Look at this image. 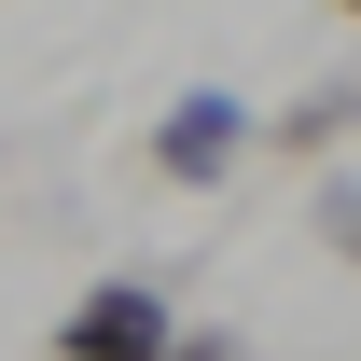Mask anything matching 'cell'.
I'll return each instance as SVG.
<instances>
[{
  "label": "cell",
  "mask_w": 361,
  "mask_h": 361,
  "mask_svg": "<svg viewBox=\"0 0 361 361\" xmlns=\"http://www.w3.org/2000/svg\"><path fill=\"white\" fill-rule=\"evenodd\" d=\"M250 153H264V111H250V97H223V84L167 97V126H153V180H167V195H223Z\"/></svg>",
  "instance_id": "cell-1"
},
{
  "label": "cell",
  "mask_w": 361,
  "mask_h": 361,
  "mask_svg": "<svg viewBox=\"0 0 361 361\" xmlns=\"http://www.w3.org/2000/svg\"><path fill=\"white\" fill-rule=\"evenodd\" d=\"M319 236H334V264H361V180H334V195H319Z\"/></svg>",
  "instance_id": "cell-4"
},
{
  "label": "cell",
  "mask_w": 361,
  "mask_h": 361,
  "mask_svg": "<svg viewBox=\"0 0 361 361\" xmlns=\"http://www.w3.org/2000/svg\"><path fill=\"white\" fill-rule=\"evenodd\" d=\"M167 361H250L236 334H167Z\"/></svg>",
  "instance_id": "cell-5"
},
{
  "label": "cell",
  "mask_w": 361,
  "mask_h": 361,
  "mask_svg": "<svg viewBox=\"0 0 361 361\" xmlns=\"http://www.w3.org/2000/svg\"><path fill=\"white\" fill-rule=\"evenodd\" d=\"M334 14H361V0H334Z\"/></svg>",
  "instance_id": "cell-6"
},
{
  "label": "cell",
  "mask_w": 361,
  "mask_h": 361,
  "mask_svg": "<svg viewBox=\"0 0 361 361\" xmlns=\"http://www.w3.org/2000/svg\"><path fill=\"white\" fill-rule=\"evenodd\" d=\"M278 153H334V139H361V84H306L292 111H264Z\"/></svg>",
  "instance_id": "cell-3"
},
{
  "label": "cell",
  "mask_w": 361,
  "mask_h": 361,
  "mask_svg": "<svg viewBox=\"0 0 361 361\" xmlns=\"http://www.w3.org/2000/svg\"><path fill=\"white\" fill-rule=\"evenodd\" d=\"M167 292H153V278H97L84 306L56 319V361H167Z\"/></svg>",
  "instance_id": "cell-2"
}]
</instances>
